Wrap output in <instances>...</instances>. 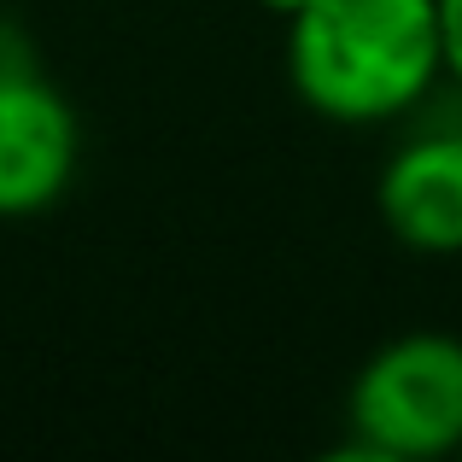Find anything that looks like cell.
I'll use <instances>...</instances> for the list:
<instances>
[{
	"instance_id": "obj_3",
	"label": "cell",
	"mask_w": 462,
	"mask_h": 462,
	"mask_svg": "<svg viewBox=\"0 0 462 462\" xmlns=\"http://www.w3.org/2000/svg\"><path fill=\"white\" fill-rule=\"evenodd\" d=\"M82 164L77 106L42 77H0V217H42L59 205Z\"/></svg>"
},
{
	"instance_id": "obj_1",
	"label": "cell",
	"mask_w": 462,
	"mask_h": 462,
	"mask_svg": "<svg viewBox=\"0 0 462 462\" xmlns=\"http://www.w3.org/2000/svg\"><path fill=\"white\" fill-rule=\"evenodd\" d=\"M439 77V0H305L287 18V82L328 124H398Z\"/></svg>"
},
{
	"instance_id": "obj_7",
	"label": "cell",
	"mask_w": 462,
	"mask_h": 462,
	"mask_svg": "<svg viewBox=\"0 0 462 462\" xmlns=\"http://www.w3.org/2000/svg\"><path fill=\"white\" fill-rule=\"evenodd\" d=\"M258 6H263V12H275V18H282V23H287V18H293V12H299V6H305V0H258Z\"/></svg>"
},
{
	"instance_id": "obj_2",
	"label": "cell",
	"mask_w": 462,
	"mask_h": 462,
	"mask_svg": "<svg viewBox=\"0 0 462 462\" xmlns=\"http://www.w3.org/2000/svg\"><path fill=\"white\" fill-rule=\"evenodd\" d=\"M346 421L351 445H339V457H462V334L410 328L374 346L346 386Z\"/></svg>"
},
{
	"instance_id": "obj_5",
	"label": "cell",
	"mask_w": 462,
	"mask_h": 462,
	"mask_svg": "<svg viewBox=\"0 0 462 462\" xmlns=\"http://www.w3.org/2000/svg\"><path fill=\"white\" fill-rule=\"evenodd\" d=\"M23 70H42L35 65V42L12 12H0V77H23Z\"/></svg>"
},
{
	"instance_id": "obj_4",
	"label": "cell",
	"mask_w": 462,
	"mask_h": 462,
	"mask_svg": "<svg viewBox=\"0 0 462 462\" xmlns=\"http://www.w3.org/2000/svg\"><path fill=\"white\" fill-rule=\"evenodd\" d=\"M374 211L398 246L421 258H462V129H421L386 152Z\"/></svg>"
},
{
	"instance_id": "obj_6",
	"label": "cell",
	"mask_w": 462,
	"mask_h": 462,
	"mask_svg": "<svg viewBox=\"0 0 462 462\" xmlns=\"http://www.w3.org/2000/svg\"><path fill=\"white\" fill-rule=\"evenodd\" d=\"M439 30H445V77L462 88V0H439Z\"/></svg>"
}]
</instances>
